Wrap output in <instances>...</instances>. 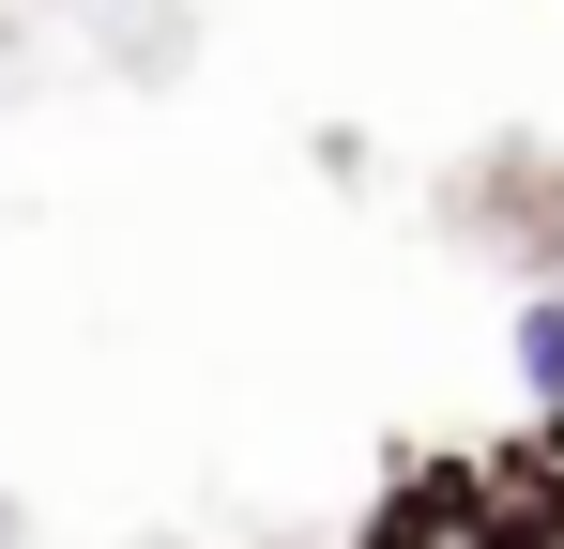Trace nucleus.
<instances>
[{
	"instance_id": "nucleus-1",
	"label": "nucleus",
	"mask_w": 564,
	"mask_h": 549,
	"mask_svg": "<svg viewBox=\"0 0 564 549\" xmlns=\"http://www.w3.org/2000/svg\"><path fill=\"white\" fill-rule=\"evenodd\" d=\"M351 549H564V458L550 443H443L397 458Z\"/></svg>"
},
{
	"instance_id": "nucleus-2",
	"label": "nucleus",
	"mask_w": 564,
	"mask_h": 549,
	"mask_svg": "<svg viewBox=\"0 0 564 549\" xmlns=\"http://www.w3.org/2000/svg\"><path fill=\"white\" fill-rule=\"evenodd\" d=\"M503 352H519V397H534V428L564 443V290H519V321H503Z\"/></svg>"
}]
</instances>
